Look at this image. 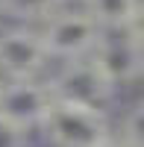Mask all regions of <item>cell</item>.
Wrapping results in <instances>:
<instances>
[{
  "instance_id": "52a82bcc",
  "label": "cell",
  "mask_w": 144,
  "mask_h": 147,
  "mask_svg": "<svg viewBox=\"0 0 144 147\" xmlns=\"http://www.w3.org/2000/svg\"><path fill=\"white\" fill-rule=\"evenodd\" d=\"M82 9L100 24V30H124L138 0H79Z\"/></svg>"
},
{
  "instance_id": "8992f818",
  "label": "cell",
  "mask_w": 144,
  "mask_h": 147,
  "mask_svg": "<svg viewBox=\"0 0 144 147\" xmlns=\"http://www.w3.org/2000/svg\"><path fill=\"white\" fill-rule=\"evenodd\" d=\"M47 59H50V53H47L41 32L30 27H12L0 32V71L9 80L38 77Z\"/></svg>"
},
{
  "instance_id": "5b68a950",
  "label": "cell",
  "mask_w": 144,
  "mask_h": 147,
  "mask_svg": "<svg viewBox=\"0 0 144 147\" xmlns=\"http://www.w3.org/2000/svg\"><path fill=\"white\" fill-rule=\"evenodd\" d=\"M91 59L115 85L133 82L144 74V44H138L127 30H103Z\"/></svg>"
},
{
  "instance_id": "277c9868",
  "label": "cell",
  "mask_w": 144,
  "mask_h": 147,
  "mask_svg": "<svg viewBox=\"0 0 144 147\" xmlns=\"http://www.w3.org/2000/svg\"><path fill=\"white\" fill-rule=\"evenodd\" d=\"M53 103H56V94L50 88V82H41L38 77H21V80L0 82V118L18 124L27 132L44 124Z\"/></svg>"
},
{
  "instance_id": "3957f363",
  "label": "cell",
  "mask_w": 144,
  "mask_h": 147,
  "mask_svg": "<svg viewBox=\"0 0 144 147\" xmlns=\"http://www.w3.org/2000/svg\"><path fill=\"white\" fill-rule=\"evenodd\" d=\"M100 24L94 21L85 9H59L53 18L44 21L41 38L47 44L50 59H79V56H91V50L100 41Z\"/></svg>"
},
{
  "instance_id": "4fadbf2b",
  "label": "cell",
  "mask_w": 144,
  "mask_h": 147,
  "mask_svg": "<svg viewBox=\"0 0 144 147\" xmlns=\"http://www.w3.org/2000/svg\"><path fill=\"white\" fill-rule=\"evenodd\" d=\"M65 3H68V0H65Z\"/></svg>"
},
{
  "instance_id": "ba28073f",
  "label": "cell",
  "mask_w": 144,
  "mask_h": 147,
  "mask_svg": "<svg viewBox=\"0 0 144 147\" xmlns=\"http://www.w3.org/2000/svg\"><path fill=\"white\" fill-rule=\"evenodd\" d=\"M62 6H65V0H0V12L15 21H24V24L47 21Z\"/></svg>"
},
{
  "instance_id": "7a4b0ae2",
  "label": "cell",
  "mask_w": 144,
  "mask_h": 147,
  "mask_svg": "<svg viewBox=\"0 0 144 147\" xmlns=\"http://www.w3.org/2000/svg\"><path fill=\"white\" fill-rule=\"evenodd\" d=\"M50 88L56 94V100L106 109L112 103L118 85L100 71V65L91 56H79V59H68L62 65V71L50 80Z\"/></svg>"
},
{
  "instance_id": "7c38bea8",
  "label": "cell",
  "mask_w": 144,
  "mask_h": 147,
  "mask_svg": "<svg viewBox=\"0 0 144 147\" xmlns=\"http://www.w3.org/2000/svg\"><path fill=\"white\" fill-rule=\"evenodd\" d=\"M94 147H129L124 138H115V136H109V138H103L100 144H94Z\"/></svg>"
},
{
  "instance_id": "9c48e42d",
  "label": "cell",
  "mask_w": 144,
  "mask_h": 147,
  "mask_svg": "<svg viewBox=\"0 0 144 147\" xmlns=\"http://www.w3.org/2000/svg\"><path fill=\"white\" fill-rule=\"evenodd\" d=\"M121 138L129 147H144V100H138L127 112L124 124H121Z\"/></svg>"
},
{
  "instance_id": "6da1fadb",
  "label": "cell",
  "mask_w": 144,
  "mask_h": 147,
  "mask_svg": "<svg viewBox=\"0 0 144 147\" xmlns=\"http://www.w3.org/2000/svg\"><path fill=\"white\" fill-rule=\"evenodd\" d=\"M38 129L53 147H94L112 136L106 109H91L68 100H56Z\"/></svg>"
},
{
  "instance_id": "30bf717a",
  "label": "cell",
  "mask_w": 144,
  "mask_h": 147,
  "mask_svg": "<svg viewBox=\"0 0 144 147\" xmlns=\"http://www.w3.org/2000/svg\"><path fill=\"white\" fill-rule=\"evenodd\" d=\"M0 147H27V129L0 118Z\"/></svg>"
},
{
  "instance_id": "8fae6325",
  "label": "cell",
  "mask_w": 144,
  "mask_h": 147,
  "mask_svg": "<svg viewBox=\"0 0 144 147\" xmlns=\"http://www.w3.org/2000/svg\"><path fill=\"white\" fill-rule=\"evenodd\" d=\"M133 38L138 41V44H144V3L138 0V6H135V12H133V18H129V24L124 27Z\"/></svg>"
}]
</instances>
